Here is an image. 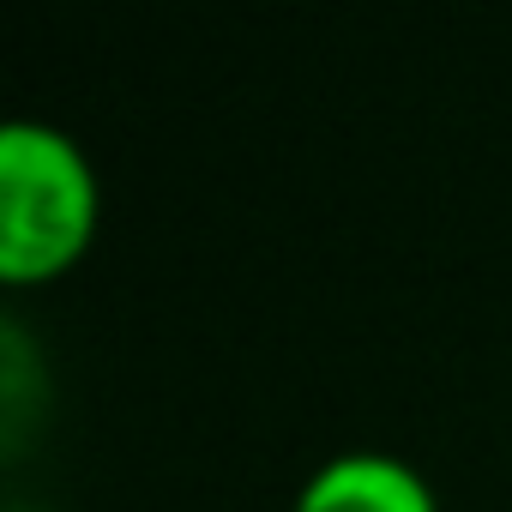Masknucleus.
<instances>
[{
  "instance_id": "2",
  "label": "nucleus",
  "mask_w": 512,
  "mask_h": 512,
  "mask_svg": "<svg viewBox=\"0 0 512 512\" xmlns=\"http://www.w3.org/2000/svg\"><path fill=\"white\" fill-rule=\"evenodd\" d=\"M290 512H440L434 482L392 452H338L290 500Z\"/></svg>"
},
{
  "instance_id": "1",
  "label": "nucleus",
  "mask_w": 512,
  "mask_h": 512,
  "mask_svg": "<svg viewBox=\"0 0 512 512\" xmlns=\"http://www.w3.org/2000/svg\"><path fill=\"white\" fill-rule=\"evenodd\" d=\"M103 223V181L85 145L49 121L0 127V284L67 278Z\"/></svg>"
}]
</instances>
